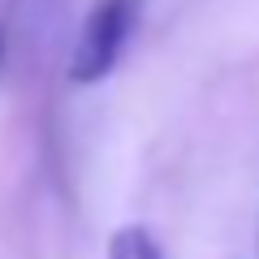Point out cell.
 Segmentation results:
<instances>
[{
  "label": "cell",
  "mask_w": 259,
  "mask_h": 259,
  "mask_svg": "<svg viewBox=\"0 0 259 259\" xmlns=\"http://www.w3.org/2000/svg\"><path fill=\"white\" fill-rule=\"evenodd\" d=\"M139 9H143V0H95L82 30H78L74 52H69V82L91 87L117 69L121 52L134 39Z\"/></svg>",
  "instance_id": "6da1fadb"
},
{
  "label": "cell",
  "mask_w": 259,
  "mask_h": 259,
  "mask_svg": "<svg viewBox=\"0 0 259 259\" xmlns=\"http://www.w3.org/2000/svg\"><path fill=\"white\" fill-rule=\"evenodd\" d=\"M108 259H164V255H160V242L143 225H125L108 238Z\"/></svg>",
  "instance_id": "7a4b0ae2"
},
{
  "label": "cell",
  "mask_w": 259,
  "mask_h": 259,
  "mask_svg": "<svg viewBox=\"0 0 259 259\" xmlns=\"http://www.w3.org/2000/svg\"><path fill=\"white\" fill-rule=\"evenodd\" d=\"M0 61H5V39H0Z\"/></svg>",
  "instance_id": "3957f363"
}]
</instances>
